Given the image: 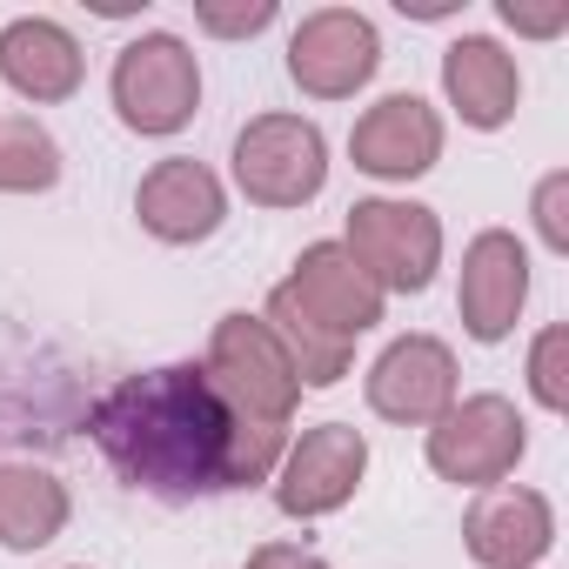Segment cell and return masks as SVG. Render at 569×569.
<instances>
[{
    "mask_svg": "<svg viewBox=\"0 0 569 569\" xmlns=\"http://www.w3.org/2000/svg\"><path fill=\"white\" fill-rule=\"evenodd\" d=\"M234 429L241 416L221 402L201 362L128 376L88 409V436L121 469V482L168 502L234 489Z\"/></svg>",
    "mask_w": 569,
    "mask_h": 569,
    "instance_id": "obj_1",
    "label": "cell"
},
{
    "mask_svg": "<svg viewBox=\"0 0 569 569\" xmlns=\"http://www.w3.org/2000/svg\"><path fill=\"white\" fill-rule=\"evenodd\" d=\"M208 382L221 389V402L241 416V422H268V429H289L296 402H302V382L281 356V342L268 336L261 316H221L214 336H208Z\"/></svg>",
    "mask_w": 569,
    "mask_h": 569,
    "instance_id": "obj_2",
    "label": "cell"
},
{
    "mask_svg": "<svg viewBox=\"0 0 569 569\" xmlns=\"http://www.w3.org/2000/svg\"><path fill=\"white\" fill-rule=\"evenodd\" d=\"M234 181L254 208H309L329 188V141L302 114H254L234 134Z\"/></svg>",
    "mask_w": 569,
    "mask_h": 569,
    "instance_id": "obj_3",
    "label": "cell"
},
{
    "mask_svg": "<svg viewBox=\"0 0 569 569\" xmlns=\"http://www.w3.org/2000/svg\"><path fill=\"white\" fill-rule=\"evenodd\" d=\"M342 248L356 254V268L382 296H422L436 281V268H442V221L422 201L376 194V201L349 208V241Z\"/></svg>",
    "mask_w": 569,
    "mask_h": 569,
    "instance_id": "obj_4",
    "label": "cell"
},
{
    "mask_svg": "<svg viewBox=\"0 0 569 569\" xmlns=\"http://www.w3.org/2000/svg\"><path fill=\"white\" fill-rule=\"evenodd\" d=\"M201 108V68L181 34H141L114 54V114L134 134H181Z\"/></svg>",
    "mask_w": 569,
    "mask_h": 569,
    "instance_id": "obj_5",
    "label": "cell"
},
{
    "mask_svg": "<svg viewBox=\"0 0 569 569\" xmlns=\"http://www.w3.org/2000/svg\"><path fill=\"white\" fill-rule=\"evenodd\" d=\"M529 449V429L509 396H462L429 422V469L462 489H496Z\"/></svg>",
    "mask_w": 569,
    "mask_h": 569,
    "instance_id": "obj_6",
    "label": "cell"
},
{
    "mask_svg": "<svg viewBox=\"0 0 569 569\" xmlns=\"http://www.w3.org/2000/svg\"><path fill=\"white\" fill-rule=\"evenodd\" d=\"M362 469H369V436L356 422L302 429V442H289V456L274 469V509L296 516V522L336 516L362 489Z\"/></svg>",
    "mask_w": 569,
    "mask_h": 569,
    "instance_id": "obj_7",
    "label": "cell"
},
{
    "mask_svg": "<svg viewBox=\"0 0 569 569\" xmlns=\"http://www.w3.org/2000/svg\"><path fill=\"white\" fill-rule=\"evenodd\" d=\"M376 68H382V41H376V21L356 8H322L289 41V74L316 101H349L356 88L376 81Z\"/></svg>",
    "mask_w": 569,
    "mask_h": 569,
    "instance_id": "obj_8",
    "label": "cell"
},
{
    "mask_svg": "<svg viewBox=\"0 0 569 569\" xmlns=\"http://www.w3.org/2000/svg\"><path fill=\"white\" fill-rule=\"evenodd\" d=\"M281 296H289L316 329H329L336 342H356V336H369L376 322H382V289L356 268V254L342 248V241H316V248H302V261H296V274L281 281Z\"/></svg>",
    "mask_w": 569,
    "mask_h": 569,
    "instance_id": "obj_9",
    "label": "cell"
},
{
    "mask_svg": "<svg viewBox=\"0 0 569 569\" xmlns=\"http://www.w3.org/2000/svg\"><path fill=\"white\" fill-rule=\"evenodd\" d=\"M134 214H141V228H148L154 241L194 248V241H208V234L228 221V188H221V174H214L208 161L168 154V161H154V168L141 174Z\"/></svg>",
    "mask_w": 569,
    "mask_h": 569,
    "instance_id": "obj_10",
    "label": "cell"
},
{
    "mask_svg": "<svg viewBox=\"0 0 569 569\" xmlns=\"http://www.w3.org/2000/svg\"><path fill=\"white\" fill-rule=\"evenodd\" d=\"M456 402V356L436 336H396L369 369V409L402 429H429Z\"/></svg>",
    "mask_w": 569,
    "mask_h": 569,
    "instance_id": "obj_11",
    "label": "cell"
},
{
    "mask_svg": "<svg viewBox=\"0 0 569 569\" xmlns=\"http://www.w3.org/2000/svg\"><path fill=\"white\" fill-rule=\"evenodd\" d=\"M529 302V248L509 234V228H482L469 248H462V281H456V309H462V329L476 342H502L516 329Z\"/></svg>",
    "mask_w": 569,
    "mask_h": 569,
    "instance_id": "obj_12",
    "label": "cell"
},
{
    "mask_svg": "<svg viewBox=\"0 0 569 569\" xmlns=\"http://www.w3.org/2000/svg\"><path fill=\"white\" fill-rule=\"evenodd\" d=\"M556 542V509L549 496L536 489H516V482H496L469 502L462 516V549L482 562V569H536Z\"/></svg>",
    "mask_w": 569,
    "mask_h": 569,
    "instance_id": "obj_13",
    "label": "cell"
},
{
    "mask_svg": "<svg viewBox=\"0 0 569 569\" xmlns=\"http://www.w3.org/2000/svg\"><path fill=\"white\" fill-rule=\"evenodd\" d=\"M349 154L362 174L376 181H416L442 161V114L422 101V94H382L356 134H349Z\"/></svg>",
    "mask_w": 569,
    "mask_h": 569,
    "instance_id": "obj_14",
    "label": "cell"
},
{
    "mask_svg": "<svg viewBox=\"0 0 569 569\" xmlns=\"http://www.w3.org/2000/svg\"><path fill=\"white\" fill-rule=\"evenodd\" d=\"M81 74H88V54L61 21L21 14V21L0 28V81H8L21 101H34V108L68 101L81 88Z\"/></svg>",
    "mask_w": 569,
    "mask_h": 569,
    "instance_id": "obj_15",
    "label": "cell"
},
{
    "mask_svg": "<svg viewBox=\"0 0 569 569\" xmlns=\"http://www.w3.org/2000/svg\"><path fill=\"white\" fill-rule=\"evenodd\" d=\"M442 94H449V108L469 121V128H502L509 114H516V101H522V74H516V54H502L489 34H462V41H449V54H442Z\"/></svg>",
    "mask_w": 569,
    "mask_h": 569,
    "instance_id": "obj_16",
    "label": "cell"
},
{
    "mask_svg": "<svg viewBox=\"0 0 569 569\" xmlns=\"http://www.w3.org/2000/svg\"><path fill=\"white\" fill-rule=\"evenodd\" d=\"M68 482L41 462H0V549H48L68 529Z\"/></svg>",
    "mask_w": 569,
    "mask_h": 569,
    "instance_id": "obj_17",
    "label": "cell"
},
{
    "mask_svg": "<svg viewBox=\"0 0 569 569\" xmlns=\"http://www.w3.org/2000/svg\"><path fill=\"white\" fill-rule=\"evenodd\" d=\"M261 322H268V336L281 342V356H289V369H296V382L302 389H336L349 369H356V342H336L329 329H316L289 296H268V309H261Z\"/></svg>",
    "mask_w": 569,
    "mask_h": 569,
    "instance_id": "obj_18",
    "label": "cell"
},
{
    "mask_svg": "<svg viewBox=\"0 0 569 569\" xmlns=\"http://www.w3.org/2000/svg\"><path fill=\"white\" fill-rule=\"evenodd\" d=\"M61 181V141L34 121L0 108V194H48Z\"/></svg>",
    "mask_w": 569,
    "mask_h": 569,
    "instance_id": "obj_19",
    "label": "cell"
},
{
    "mask_svg": "<svg viewBox=\"0 0 569 569\" xmlns=\"http://www.w3.org/2000/svg\"><path fill=\"white\" fill-rule=\"evenodd\" d=\"M529 396L542 409H569V329L549 322L529 349Z\"/></svg>",
    "mask_w": 569,
    "mask_h": 569,
    "instance_id": "obj_20",
    "label": "cell"
},
{
    "mask_svg": "<svg viewBox=\"0 0 569 569\" xmlns=\"http://www.w3.org/2000/svg\"><path fill=\"white\" fill-rule=\"evenodd\" d=\"M194 21L208 34H221V41H248V34H261L274 21V0H241V8H228V0H201Z\"/></svg>",
    "mask_w": 569,
    "mask_h": 569,
    "instance_id": "obj_21",
    "label": "cell"
},
{
    "mask_svg": "<svg viewBox=\"0 0 569 569\" xmlns=\"http://www.w3.org/2000/svg\"><path fill=\"white\" fill-rule=\"evenodd\" d=\"M536 234L556 254H569V174H542V188H536Z\"/></svg>",
    "mask_w": 569,
    "mask_h": 569,
    "instance_id": "obj_22",
    "label": "cell"
},
{
    "mask_svg": "<svg viewBox=\"0 0 569 569\" xmlns=\"http://www.w3.org/2000/svg\"><path fill=\"white\" fill-rule=\"evenodd\" d=\"M502 21L516 34H562L569 28V8L556 0V8H529V0H502Z\"/></svg>",
    "mask_w": 569,
    "mask_h": 569,
    "instance_id": "obj_23",
    "label": "cell"
},
{
    "mask_svg": "<svg viewBox=\"0 0 569 569\" xmlns=\"http://www.w3.org/2000/svg\"><path fill=\"white\" fill-rule=\"evenodd\" d=\"M248 569H329V562L316 549H302V542H261L248 556Z\"/></svg>",
    "mask_w": 569,
    "mask_h": 569,
    "instance_id": "obj_24",
    "label": "cell"
}]
</instances>
